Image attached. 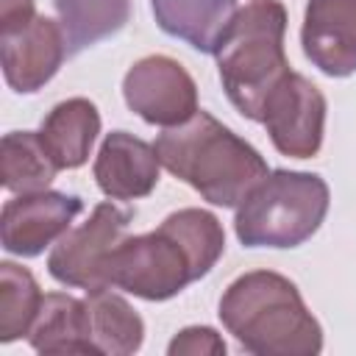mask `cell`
Masks as SVG:
<instances>
[{
    "label": "cell",
    "instance_id": "5bb4252c",
    "mask_svg": "<svg viewBox=\"0 0 356 356\" xmlns=\"http://www.w3.org/2000/svg\"><path fill=\"white\" fill-rule=\"evenodd\" d=\"M156 22L164 33L184 39L200 53H214L220 36L231 25L236 0H150Z\"/></svg>",
    "mask_w": 356,
    "mask_h": 356
},
{
    "label": "cell",
    "instance_id": "30bf717a",
    "mask_svg": "<svg viewBox=\"0 0 356 356\" xmlns=\"http://www.w3.org/2000/svg\"><path fill=\"white\" fill-rule=\"evenodd\" d=\"M67 56V39L61 22L36 14L31 22L0 33L3 75L14 92L42 89L61 67Z\"/></svg>",
    "mask_w": 356,
    "mask_h": 356
},
{
    "label": "cell",
    "instance_id": "ba28073f",
    "mask_svg": "<svg viewBox=\"0 0 356 356\" xmlns=\"http://www.w3.org/2000/svg\"><path fill=\"white\" fill-rule=\"evenodd\" d=\"M122 95L131 111L150 125H181L197 111V86L192 75L170 56L139 58L122 81Z\"/></svg>",
    "mask_w": 356,
    "mask_h": 356
},
{
    "label": "cell",
    "instance_id": "7c38bea8",
    "mask_svg": "<svg viewBox=\"0 0 356 356\" xmlns=\"http://www.w3.org/2000/svg\"><path fill=\"white\" fill-rule=\"evenodd\" d=\"M159 153L128 131H111L95 159V181L114 200H136L159 184Z\"/></svg>",
    "mask_w": 356,
    "mask_h": 356
},
{
    "label": "cell",
    "instance_id": "ac0fdd59",
    "mask_svg": "<svg viewBox=\"0 0 356 356\" xmlns=\"http://www.w3.org/2000/svg\"><path fill=\"white\" fill-rule=\"evenodd\" d=\"M67 39V53H81L114 36L131 17V0H53Z\"/></svg>",
    "mask_w": 356,
    "mask_h": 356
},
{
    "label": "cell",
    "instance_id": "e0dca14e",
    "mask_svg": "<svg viewBox=\"0 0 356 356\" xmlns=\"http://www.w3.org/2000/svg\"><path fill=\"white\" fill-rule=\"evenodd\" d=\"M58 164L33 131H11L0 142V178L14 195L42 192L56 178Z\"/></svg>",
    "mask_w": 356,
    "mask_h": 356
},
{
    "label": "cell",
    "instance_id": "2e32d148",
    "mask_svg": "<svg viewBox=\"0 0 356 356\" xmlns=\"http://www.w3.org/2000/svg\"><path fill=\"white\" fill-rule=\"evenodd\" d=\"M86 314L97 353L128 356L139 350L145 339V323L122 295L111 292V286L86 292Z\"/></svg>",
    "mask_w": 356,
    "mask_h": 356
},
{
    "label": "cell",
    "instance_id": "3957f363",
    "mask_svg": "<svg viewBox=\"0 0 356 356\" xmlns=\"http://www.w3.org/2000/svg\"><path fill=\"white\" fill-rule=\"evenodd\" d=\"M284 33L286 8L281 0H250L234 14L214 47L222 89L248 120H261L267 95L289 72Z\"/></svg>",
    "mask_w": 356,
    "mask_h": 356
},
{
    "label": "cell",
    "instance_id": "6da1fadb",
    "mask_svg": "<svg viewBox=\"0 0 356 356\" xmlns=\"http://www.w3.org/2000/svg\"><path fill=\"white\" fill-rule=\"evenodd\" d=\"M153 147L161 167L214 206H239L270 175L259 150L209 111H195L186 122L167 128Z\"/></svg>",
    "mask_w": 356,
    "mask_h": 356
},
{
    "label": "cell",
    "instance_id": "9a60e30c",
    "mask_svg": "<svg viewBox=\"0 0 356 356\" xmlns=\"http://www.w3.org/2000/svg\"><path fill=\"white\" fill-rule=\"evenodd\" d=\"M28 339L39 353H97L89 334L86 300L64 292H47L42 298Z\"/></svg>",
    "mask_w": 356,
    "mask_h": 356
},
{
    "label": "cell",
    "instance_id": "5b68a950",
    "mask_svg": "<svg viewBox=\"0 0 356 356\" xmlns=\"http://www.w3.org/2000/svg\"><path fill=\"white\" fill-rule=\"evenodd\" d=\"M131 211L114 203H97L86 222L70 228L47 256V270L58 284L86 292L108 289V261L125 239Z\"/></svg>",
    "mask_w": 356,
    "mask_h": 356
},
{
    "label": "cell",
    "instance_id": "44dd1931",
    "mask_svg": "<svg viewBox=\"0 0 356 356\" xmlns=\"http://www.w3.org/2000/svg\"><path fill=\"white\" fill-rule=\"evenodd\" d=\"M167 353L170 356H222L225 342L209 325H189V328L178 331V337L170 342Z\"/></svg>",
    "mask_w": 356,
    "mask_h": 356
},
{
    "label": "cell",
    "instance_id": "d6986e66",
    "mask_svg": "<svg viewBox=\"0 0 356 356\" xmlns=\"http://www.w3.org/2000/svg\"><path fill=\"white\" fill-rule=\"evenodd\" d=\"M159 228L167 231V234L184 248V253L189 256L195 281L203 278V275L217 264V259H220L222 250H225L222 225H220V220H217L211 211H206V209H181V211L170 214Z\"/></svg>",
    "mask_w": 356,
    "mask_h": 356
},
{
    "label": "cell",
    "instance_id": "ffe728a7",
    "mask_svg": "<svg viewBox=\"0 0 356 356\" xmlns=\"http://www.w3.org/2000/svg\"><path fill=\"white\" fill-rule=\"evenodd\" d=\"M42 298L31 270L14 261L0 264V342H14L31 334Z\"/></svg>",
    "mask_w": 356,
    "mask_h": 356
},
{
    "label": "cell",
    "instance_id": "8fae6325",
    "mask_svg": "<svg viewBox=\"0 0 356 356\" xmlns=\"http://www.w3.org/2000/svg\"><path fill=\"white\" fill-rule=\"evenodd\" d=\"M300 44L325 75L345 78L356 72V0H309Z\"/></svg>",
    "mask_w": 356,
    "mask_h": 356
},
{
    "label": "cell",
    "instance_id": "9c48e42d",
    "mask_svg": "<svg viewBox=\"0 0 356 356\" xmlns=\"http://www.w3.org/2000/svg\"><path fill=\"white\" fill-rule=\"evenodd\" d=\"M83 209L81 197L64 192H28L3 206L0 239L14 256H39L50 242L70 231V222Z\"/></svg>",
    "mask_w": 356,
    "mask_h": 356
},
{
    "label": "cell",
    "instance_id": "52a82bcc",
    "mask_svg": "<svg viewBox=\"0 0 356 356\" xmlns=\"http://www.w3.org/2000/svg\"><path fill=\"white\" fill-rule=\"evenodd\" d=\"M259 122H264L278 153L312 159L323 145L325 97L309 78L289 70L267 95Z\"/></svg>",
    "mask_w": 356,
    "mask_h": 356
},
{
    "label": "cell",
    "instance_id": "7402d4cb",
    "mask_svg": "<svg viewBox=\"0 0 356 356\" xmlns=\"http://www.w3.org/2000/svg\"><path fill=\"white\" fill-rule=\"evenodd\" d=\"M33 3L36 0H0V33L22 28L25 22H31L36 17Z\"/></svg>",
    "mask_w": 356,
    "mask_h": 356
},
{
    "label": "cell",
    "instance_id": "8992f818",
    "mask_svg": "<svg viewBox=\"0 0 356 356\" xmlns=\"http://www.w3.org/2000/svg\"><path fill=\"white\" fill-rule=\"evenodd\" d=\"M195 281L189 256L161 228L125 236L108 261V286L145 300H167Z\"/></svg>",
    "mask_w": 356,
    "mask_h": 356
},
{
    "label": "cell",
    "instance_id": "7a4b0ae2",
    "mask_svg": "<svg viewBox=\"0 0 356 356\" xmlns=\"http://www.w3.org/2000/svg\"><path fill=\"white\" fill-rule=\"evenodd\" d=\"M220 320L245 350L259 356H314L323 348V328L298 286L273 270L239 275L220 298Z\"/></svg>",
    "mask_w": 356,
    "mask_h": 356
},
{
    "label": "cell",
    "instance_id": "4fadbf2b",
    "mask_svg": "<svg viewBox=\"0 0 356 356\" xmlns=\"http://www.w3.org/2000/svg\"><path fill=\"white\" fill-rule=\"evenodd\" d=\"M97 134H100V114L95 103L86 97H70L53 106L39 131L58 170H75L86 164Z\"/></svg>",
    "mask_w": 356,
    "mask_h": 356
},
{
    "label": "cell",
    "instance_id": "277c9868",
    "mask_svg": "<svg viewBox=\"0 0 356 356\" xmlns=\"http://www.w3.org/2000/svg\"><path fill=\"white\" fill-rule=\"evenodd\" d=\"M328 211V184L314 172L275 170L239 206L236 236L248 248H298Z\"/></svg>",
    "mask_w": 356,
    "mask_h": 356
}]
</instances>
